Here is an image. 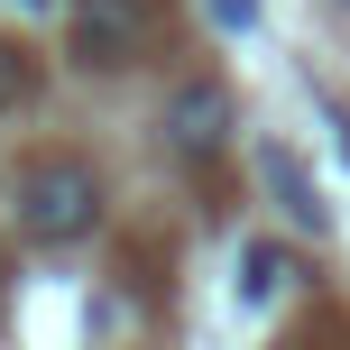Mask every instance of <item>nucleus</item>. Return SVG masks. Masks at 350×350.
<instances>
[{"mask_svg":"<svg viewBox=\"0 0 350 350\" xmlns=\"http://www.w3.org/2000/svg\"><path fill=\"white\" fill-rule=\"evenodd\" d=\"M10 212H18L28 240L65 249V240H83L92 212H102V175H92L83 157H28V166L10 175Z\"/></svg>","mask_w":350,"mask_h":350,"instance_id":"obj_1","label":"nucleus"},{"mask_svg":"<svg viewBox=\"0 0 350 350\" xmlns=\"http://www.w3.org/2000/svg\"><path fill=\"white\" fill-rule=\"evenodd\" d=\"M166 139L185 148V157H212V148L230 139V92L221 83H175L166 92Z\"/></svg>","mask_w":350,"mask_h":350,"instance_id":"obj_2","label":"nucleus"},{"mask_svg":"<svg viewBox=\"0 0 350 350\" xmlns=\"http://www.w3.org/2000/svg\"><path fill=\"white\" fill-rule=\"evenodd\" d=\"M258 175H267V193H277V212L295 230H323V221H332V212H323V185L295 166V148H258Z\"/></svg>","mask_w":350,"mask_h":350,"instance_id":"obj_3","label":"nucleus"},{"mask_svg":"<svg viewBox=\"0 0 350 350\" xmlns=\"http://www.w3.org/2000/svg\"><path fill=\"white\" fill-rule=\"evenodd\" d=\"M277 286H286V249L277 240H249L240 249V304H267Z\"/></svg>","mask_w":350,"mask_h":350,"instance_id":"obj_4","label":"nucleus"},{"mask_svg":"<svg viewBox=\"0 0 350 350\" xmlns=\"http://www.w3.org/2000/svg\"><path fill=\"white\" fill-rule=\"evenodd\" d=\"M18 92H28V55H18V46H0V111H10Z\"/></svg>","mask_w":350,"mask_h":350,"instance_id":"obj_5","label":"nucleus"},{"mask_svg":"<svg viewBox=\"0 0 350 350\" xmlns=\"http://www.w3.org/2000/svg\"><path fill=\"white\" fill-rule=\"evenodd\" d=\"M212 18L221 28H258V0H212Z\"/></svg>","mask_w":350,"mask_h":350,"instance_id":"obj_6","label":"nucleus"},{"mask_svg":"<svg viewBox=\"0 0 350 350\" xmlns=\"http://www.w3.org/2000/svg\"><path fill=\"white\" fill-rule=\"evenodd\" d=\"M18 10H46V0H18Z\"/></svg>","mask_w":350,"mask_h":350,"instance_id":"obj_7","label":"nucleus"}]
</instances>
